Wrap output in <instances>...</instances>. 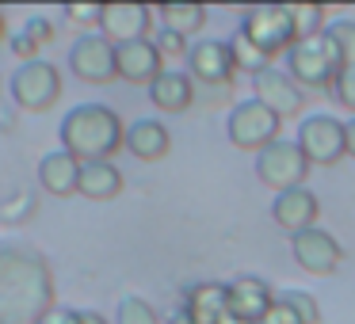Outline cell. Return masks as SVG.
<instances>
[{
	"label": "cell",
	"mask_w": 355,
	"mask_h": 324,
	"mask_svg": "<svg viewBox=\"0 0 355 324\" xmlns=\"http://www.w3.org/2000/svg\"><path fill=\"white\" fill-rule=\"evenodd\" d=\"M324 35H329L332 50L340 57V69H352L355 65V24L352 19H336L332 27H324Z\"/></svg>",
	"instance_id": "d4e9b609"
},
{
	"label": "cell",
	"mask_w": 355,
	"mask_h": 324,
	"mask_svg": "<svg viewBox=\"0 0 355 324\" xmlns=\"http://www.w3.org/2000/svg\"><path fill=\"white\" fill-rule=\"evenodd\" d=\"M153 46H157V54H161V62H180V57H187L191 42H187L184 35H176V31H168V27H161V31L153 35Z\"/></svg>",
	"instance_id": "83f0119b"
},
{
	"label": "cell",
	"mask_w": 355,
	"mask_h": 324,
	"mask_svg": "<svg viewBox=\"0 0 355 324\" xmlns=\"http://www.w3.org/2000/svg\"><path fill=\"white\" fill-rule=\"evenodd\" d=\"M222 324H248V321H237V316H225Z\"/></svg>",
	"instance_id": "f35d334b"
},
{
	"label": "cell",
	"mask_w": 355,
	"mask_h": 324,
	"mask_svg": "<svg viewBox=\"0 0 355 324\" xmlns=\"http://www.w3.org/2000/svg\"><path fill=\"white\" fill-rule=\"evenodd\" d=\"M225 290H230V316L248 321V324H260L263 316H268V309L275 305V294H271V286L263 282V278H256V275L233 278Z\"/></svg>",
	"instance_id": "2e32d148"
},
{
	"label": "cell",
	"mask_w": 355,
	"mask_h": 324,
	"mask_svg": "<svg viewBox=\"0 0 355 324\" xmlns=\"http://www.w3.org/2000/svg\"><path fill=\"white\" fill-rule=\"evenodd\" d=\"M39 183L46 195H58V199H69L77 195V183H80V161L65 149H54L39 161Z\"/></svg>",
	"instance_id": "e0dca14e"
},
{
	"label": "cell",
	"mask_w": 355,
	"mask_h": 324,
	"mask_svg": "<svg viewBox=\"0 0 355 324\" xmlns=\"http://www.w3.org/2000/svg\"><path fill=\"white\" fill-rule=\"evenodd\" d=\"M69 69L85 84H111L119 77L115 69V42H107L100 31H85L69 46Z\"/></svg>",
	"instance_id": "ba28073f"
},
{
	"label": "cell",
	"mask_w": 355,
	"mask_h": 324,
	"mask_svg": "<svg viewBox=\"0 0 355 324\" xmlns=\"http://www.w3.org/2000/svg\"><path fill=\"white\" fill-rule=\"evenodd\" d=\"M96 31L107 42H138L149 39L153 31V8L149 4H134V0H115V4H100V27Z\"/></svg>",
	"instance_id": "9c48e42d"
},
{
	"label": "cell",
	"mask_w": 355,
	"mask_h": 324,
	"mask_svg": "<svg viewBox=\"0 0 355 324\" xmlns=\"http://www.w3.org/2000/svg\"><path fill=\"white\" fill-rule=\"evenodd\" d=\"M230 54H233V65H237V69H245V73H252V77L260 69H268V62H271V57L263 54V50L256 46L248 35H241V31L230 39Z\"/></svg>",
	"instance_id": "603a6c76"
},
{
	"label": "cell",
	"mask_w": 355,
	"mask_h": 324,
	"mask_svg": "<svg viewBox=\"0 0 355 324\" xmlns=\"http://www.w3.org/2000/svg\"><path fill=\"white\" fill-rule=\"evenodd\" d=\"M279 301H283V305H291L294 316H298L302 324H321V305H317L313 294H306V290H283V294H279Z\"/></svg>",
	"instance_id": "4316f807"
},
{
	"label": "cell",
	"mask_w": 355,
	"mask_h": 324,
	"mask_svg": "<svg viewBox=\"0 0 355 324\" xmlns=\"http://www.w3.org/2000/svg\"><path fill=\"white\" fill-rule=\"evenodd\" d=\"M184 62H187V77L199 80V84H210V88H230L233 73H237L233 54H230V42H222V39L191 42V50H187Z\"/></svg>",
	"instance_id": "30bf717a"
},
{
	"label": "cell",
	"mask_w": 355,
	"mask_h": 324,
	"mask_svg": "<svg viewBox=\"0 0 355 324\" xmlns=\"http://www.w3.org/2000/svg\"><path fill=\"white\" fill-rule=\"evenodd\" d=\"M260 324H302V321L294 316V309H291V305H283V301L275 298V305L268 309V316H263Z\"/></svg>",
	"instance_id": "836d02e7"
},
{
	"label": "cell",
	"mask_w": 355,
	"mask_h": 324,
	"mask_svg": "<svg viewBox=\"0 0 355 324\" xmlns=\"http://www.w3.org/2000/svg\"><path fill=\"white\" fill-rule=\"evenodd\" d=\"M172 324H191V316H187V313H184V305H180V309H176V316H172Z\"/></svg>",
	"instance_id": "8d00e7d4"
},
{
	"label": "cell",
	"mask_w": 355,
	"mask_h": 324,
	"mask_svg": "<svg viewBox=\"0 0 355 324\" xmlns=\"http://www.w3.org/2000/svg\"><path fill=\"white\" fill-rule=\"evenodd\" d=\"M225 134L237 149L245 153H260L271 141H279V118L263 107L260 100H245L230 111V123H225Z\"/></svg>",
	"instance_id": "8992f818"
},
{
	"label": "cell",
	"mask_w": 355,
	"mask_h": 324,
	"mask_svg": "<svg viewBox=\"0 0 355 324\" xmlns=\"http://www.w3.org/2000/svg\"><path fill=\"white\" fill-rule=\"evenodd\" d=\"M126 153H134L138 161H161L168 156L172 138H168V126L157 123V118H138V123L126 126V138H123Z\"/></svg>",
	"instance_id": "d6986e66"
},
{
	"label": "cell",
	"mask_w": 355,
	"mask_h": 324,
	"mask_svg": "<svg viewBox=\"0 0 355 324\" xmlns=\"http://www.w3.org/2000/svg\"><path fill=\"white\" fill-rule=\"evenodd\" d=\"M54 301V271L39 248L0 240V324H39Z\"/></svg>",
	"instance_id": "6da1fadb"
},
{
	"label": "cell",
	"mask_w": 355,
	"mask_h": 324,
	"mask_svg": "<svg viewBox=\"0 0 355 324\" xmlns=\"http://www.w3.org/2000/svg\"><path fill=\"white\" fill-rule=\"evenodd\" d=\"M0 42H8V24H4V12H0Z\"/></svg>",
	"instance_id": "74e56055"
},
{
	"label": "cell",
	"mask_w": 355,
	"mask_h": 324,
	"mask_svg": "<svg viewBox=\"0 0 355 324\" xmlns=\"http://www.w3.org/2000/svg\"><path fill=\"white\" fill-rule=\"evenodd\" d=\"M24 35L35 46H46V42H54V24H50V19H27Z\"/></svg>",
	"instance_id": "4dcf8cb0"
},
{
	"label": "cell",
	"mask_w": 355,
	"mask_h": 324,
	"mask_svg": "<svg viewBox=\"0 0 355 324\" xmlns=\"http://www.w3.org/2000/svg\"><path fill=\"white\" fill-rule=\"evenodd\" d=\"M344 153L355 156V118H352V123H344Z\"/></svg>",
	"instance_id": "e575fe53"
},
{
	"label": "cell",
	"mask_w": 355,
	"mask_h": 324,
	"mask_svg": "<svg viewBox=\"0 0 355 324\" xmlns=\"http://www.w3.org/2000/svg\"><path fill=\"white\" fill-rule=\"evenodd\" d=\"M65 19H73V24H85L88 31H92V24L100 27V4H69V8H65Z\"/></svg>",
	"instance_id": "f546056e"
},
{
	"label": "cell",
	"mask_w": 355,
	"mask_h": 324,
	"mask_svg": "<svg viewBox=\"0 0 355 324\" xmlns=\"http://www.w3.org/2000/svg\"><path fill=\"white\" fill-rule=\"evenodd\" d=\"M115 324H161V316H157V309L149 305L146 298L130 294V298L119 301V309H115Z\"/></svg>",
	"instance_id": "484cf974"
},
{
	"label": "cell",
	"mask_w": 355,
	"mask_h": 324,
	"mask_svg": "<svg viewBox=\"0 0 355 324\" xmlns=\"http://www.w3.org/2000/svg\"><path fill=\"white\" fill-rule=\"evenodd\" d=\"M8 96L16 100L19 111L31 115H46L58 100H62V69L54 62H24L8 77Z\"/></svg>",
	"instance_id": "3957f363"
},
{
	"label": "cell",
	"mask_w": 355,
	"mask_h": 324,
	"mask_svg": "<svg viewBox=\"0 0 355 324\" xmlns=\"http://www.w3.org/2000/svg\"><path fill=\"white\" fill-rule=\"evenodd\" d=\"M8 46H12V54L19 57V65H24V62H39V46H35L24 31H19L16 39H8Z\"/></svg>",
	"instance_id": "d6a6232c"
},
{
	"label": "cell",
	"mask_w": 355,
	"mask_h": 324,
	"mask_svg": "<svg viewBox=\"0 0 355 324\" xmlns=\"http://www.w3.org/2000/svg\"><path fill=\"white\" fill-rule=\"evenodd\" d=\"M123 172L115 168L111 161H88L80 164V183H77V195H85V199L92 202H107L115 199L119 191H123Z\"/></svg>",
	"instance_id": "44dd1931"
},
{
	"label": "cell",
	"mask_w": 355,
	"mask_h": 324,
	"mask_svg": "<svg viewBox=\"0 0 355 324\" xmlns=\"http://www.w3.org/2000/svg\"><path fill=\"white\" fill-rule=\"evenodd\" d=\"M241 35L256 42L268 57L286 54L294 46V24H291V4H263V8H248L241 19Z\"/></svg>",
	"instance_id": "5b68a950"
},
{
	"label": "cell",
	"mask_w": 355,
	"mask_h": 324,
	"mask_svg": "<svg viewBox=\"0 0 355 324\" xmlns=\"http://www.w3.org/2000/svg\"><path fill=\"white\" fill-rule=\"evenodd\" d=\"M306 172H309V161H306V153L298 149V141L279 138V141H271L268 149L256 153V176H260V183L275 187V191L302 187Z\"/></svg>",
	"instance_id": "52a82bcc"
},
{
	"label": "cell",
	"mask_w": 355,
	"mask_h": 324,
	"mask_svg": "<svg viewBox=\"0 0 355 324\" xmlns=\"http://www.w3.org/2000/svg\"><path fill=\"white\" fill-rule=\"evenodd\" d=\"M149 100H153L157 111L164 115H180L195 103V80L187 73H176V69H164L161 77L149 84Z\"/></svg>",
	"instance_id": "ffe728a7"
},
{
	"label": "cell",
	"mask_w": 355,
	"mask_h": 324,
	"mask_svg": "<svg viewBox=\"0 0 355 324\" xmlns=\"http://www.w3.org/2000/svg\"><path fill=\"white\" fill-rule=\"evenodd\" d=\"M58 138H62L65 153H73L80 164L111 161L123 149L126 126L107 103H77V107L65 111L62 126H58Z\"/></svg>",
	"instance_id": "7a4b0ae2"
},
{
	"label": "cell",
	"mask_w": 355,
	"mask_h": 324,
	"mask_svg": "<svg viewBox=\"0 0 355 324\" xmlns=\"http://www.w3.org/2000/svg\"><path fill=\"white\" fill-rule=\"evenodd\" d=\"M332 100H336L340 107L355 111V65H352V69H340V73H336V84H332Z\"/></svg>",
	"instance_id": "f1b7e54d"
},
{
	"label": "cell",
	"mask_w": 355,
	"mask_h": 324,
	"mask_svg": "<svg viewBox=\"0 0 355 324\" xmlns=\"http://www.w3.org/2000/svg\"><path fill=\"white\" fill-rule=\"evenodd\" d=\"M271 217H275L279 229H286L291 237L306 229H317V217H321V202L309 187H291V191H279L271 202Z\"/></svg>",
	"instance_id": "4fadbf2b"
},
{
	"label": "cell",
	"mask_w": 355,
	"mask_h": 324,
	"mask_svg": "<svg viewBox=\"0 0 355 324\" xmlns=\"http://www.w3.org/2000/svg\"><path fill=\"white\" fill-rule=\"evenodd\" d=\"M157 16H161V24L168 27V31L184 35V39L195 31H202V24H207V8H202V4H161Z\"/></svg>",
	"instance_id": "7402d4cb"
},
{
	"label": "cell",
	"mask_w": 355,
	"mask_h": 324,
	"mask_svg": "<svg viewBox=\"0 0 355 324\" xmlns=\"http://www.w3.org/2000/svg\"><path fill=\"white\" fill-rule=\"evenodd\" d=\"M298 149L306 153L309 164H336L344 153V123L332 115H309L298 126Z\"/></svg>",
	"instance_id": "8fae6325"
},
{
	"label": "cell",
	"mask_w": 355,
	"mask_h": 324,
	"mask_svg": "<svg viewBox=\"0 0 355 324\" xmlns=\"http://www.w3.org/2000/svg\"><path fill=\"white\" fill-rule=\"evenodd\" d=\"M294 248V263H298L302 271H309V275H332V271L340 267V260H344V248L336 244V237L324 229H306L298 233V237L291 240Z\"/></svg>",
	"instance_id": "5bb4252c"
},
{
	"label": "cell",
	"mask_w": 355,
	"mask_h": 324,
	"mask_svg": "<svg viewBox=\"0 0 355 324\" xmlns=\"http://www.w3.org/2000/svg\"><path fill=\"white\" fill-rule=\"evenodd\" d=\"M115 69L126 84H153L164 73V62L157 54L153 39H138V42H119L115 46Z\"/></svg>",
	"instance_id": "9a60e30c"
},
{
	"label": "cell",
	"mask_w": 355,
	"mask_h": 324,
	"mask_svg": "<svg viewBox=\"0 0 355 324\" xmlns=\"http://www.w3.org/2000/svg\"><path fill=\"white\" fill-rule=\"evenodd\" d=\"M252 92H256L252 100H260L263 107L279 118V123L291 118V115H298V111L306 107V92L294 84L291 73L275 69V65H268V69L256 73V77H252Z\"/></svg>",
	"instance_id": "7c38bea8"
},
{
	"label": "cell",
	"mask_w": 355,
	"mask_h": 324,
	"mask_svg": "<svg viewBox=\"0 0 355 324\" xmlns=\"http://www.w3.org/2000/svg\"><path fill=\"white\" fill-rule=\"evenodd\" d=\"M80 324H107V316L96 313V309H80Z\"/></svg>",
	"instance_id": "d590c367"
},
{
	"label": "cell",
	"mask_w": 355,
	"mask_h": 324,
	"mask_svg": "<svg viewBox=\"0 0 355 324\" xmlns=\"http://www.w3.org/2000/svg\"><path fill=\"white\" fill-rule=\"evenodd\" d=\"M184 313L191 316V324H222L230 316V290L222 282H195L187 290Z\"/></svg>",
	"instance_id": "ac0fdd59"
},
{
	"label": "cell",
	"mask_w": 355,
	"mask_h": 324,
	"mask_svg": "<svg viewBox=\"0 0 355 324\" xmlns=\"http://www.w3.org/2000/svg\"><path fill=\"white\" fill-rule=\"evenodd\" d=\"M291 24H294V42L324 35V8L321 4H291Z\"/></svg>",
	"instance_id": "cb8c5ba5"
},
{
	"label": "cell",
	"mask_w": 355,
	"mask_h": 324,
	"mask_svg": "<svg viewBox=\"0 0 355 324\" xmlns=\"http://www.w3.org/2000/svg\"><path fill=\"white\" fill-rule=\"evenodd\" d=\"M39 324H80V309H69V305H50L46 313L39 316Z\"/></svg>",
	"instance_id": "1f68e13d"
},
{
	"label": "cell",
	"mask_w": 355,
	"mask_h": 324,
	"mask_svg": "<svg viewBox=\"0 0 355 324\" xmlns=\"http://www.w3.org/2000/svg\"><path fill=\"white\" fill-rule=\"evenodd\" d=\"M286 62H291V77L298 88H329L336 84L340 73V57L332 50L329 35H313V39H302L286 50Z\"/></svg>",
	"instance_id": "277c9868"
}]
</instances>
